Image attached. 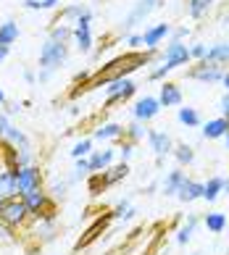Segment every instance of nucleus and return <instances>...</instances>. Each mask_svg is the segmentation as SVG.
Segmentation results:
<instances>
[{
  "label": "nucleus",
  "instance_id": "nucleus-1",
  "mask_svg": "<svg viewBox=\"0 0 229 255\" xmlns=\"http://www.w3.org/2000/svg\"><path fill=\"white\" fill-rule=\"evenodd\" d=\"M153 58H156V53H127V55H121V58L111 61L108 66H103V69L92 71V79H90V84H87L84 90L100 87V84H108V82H113V79H124L127 74L137 71L140 66L150 63Z\"/></svg>",
  "mask_w": 229,
  "mask_h": 255
},
{
  "label": "nucleus",
  "instance_id": "nucleus-2",
  "mask_svg": "<svg viewBox=\"0 0 229 255\" xmlns=\"http://www.w3.org/2000/svg\"><path fill=\"white\" fill-rule=\"evenodd\" d=\"M66 58H69V45H66V42H55V40H45L42 48H40V58H37V66H40L37 79H40V84L50 82L53 74L66 63Z\"/></svg>",
  "mask_w": 229,
  "mask_h": 255
},
{
  "label": "nucleus",
  "instance_id": "nucleus-3",
  "mask_svg": "<svg viewBox=\"0 0 229 255\" xmlns=\"http://www.w3.org/2000/svg\"><path fill=\"white\" fill-rule=\"evenodd\" d=\"M0 221L8 224L11 229H24V226L32 221V213H29V208H26L24 197L3 200V205H0Z\"/></svg>",
  "mask_w": 229,
  "mask_h": 255
},
{
  "label": "nucleus",
  "instance_id": "nucleus-4",
  "mask_svg": "<svg viewBox=\"0 0 229 255\" xmlns=\"http://www.w3.org/2000/svg\"><path fill=\"white\" fill-rule=\"evenodd\" d=\"M16 190H18V197L29 195V192H37V190H45V174L40 166H24L18 168L16 174Z\"/></svg>",
  "mask_w": 229,
  "mask_h": 255
},
{
  "label": "nucleus",
  "instance_id": "nucleus-5",
  "mask_svg": "<svg viewBox=\"0 0 229 255\" xmlns=\"http://www.w3.org/2000/svg\"><path fill=\"white\" fill-rule=\"evenodd\" d=\"M74 42H76V50H79L82 55H90L92 53V11L90 8H84L79 21L74 24Z\"/></svg>",
  "mask_w": 229,
  "mask_h": 255
},
{
  "label": "nucleus",
  "instance_id": "nucleus-6",
  "mask_svg": "<svg viewBox=\"0 0 229 255\" xmlns=\"http://www.w3.org/2000/svg\"><path fill=\"white\" fill-rule=\"evenodd\" d=\"M224 71H227V66H219V63H211V61H198L193 69L187 71V77L200 82V84H216V82L224 79Z\"/></svg>",
  "mask_w": 229,
  "mask_h": 255
},
{
  "label": "nucleus",
  "instance_id": "nucleus-7",
  "mask_svg": "<svg viewBox=\"0 0 229 255\" xmlns=\"http://www.w3.org/2000/svg\"><path fill=\"white\" fill-rule=\"evenodd\" d=\"M137 92V84L132 82V79H113L106 84V106H116V103H124V100H129L132 95Z\"/></svg>",
  "mask_w": 229,
  "mask_h": 255
},
{
  "label": "nucleus",
  "instance_id": "nucleus-8",
  "mask_svg": "<svg viewBox=\"0 0 229 255\" xmlns=\"http://www.w3.org/2000/svg\"><path fill=\"white\" fill-rule=\"evenodd\" d=\"M164 66L169 71H174V69H179V66H187L190 61H193V55H190V48L185 42H177V40H171L169 45H166V50H164Z\"/></svg>",
  "mask_w": 229,
  "mask_h": 255
},
{
  "label": "nucleus",
  "instance_id": "nucleus-9",
  "mask_svg": "<svg viewBox=\"0 0 229 255\" xmlns=\"http://www.w3.org/2000/svg\"><path fill=\"white\" fill-rule=\"evenodd\" d=\"M148 142H150V150L156 153V160L158 166L164 163V158L174 153V142H171V137L166 131H158V129H148Z\"/></svg>",
  "mask_w": 229,
  "mask_h": 255
},
{
  "label": "nucleus",
  "instance_id": "nucleus-10",
  "mask_svg": "<svg viewBox=\"0 0 229 255\" xmlns=\"http://www.w3.org/2000/svg\"><path fill=\"white\" fill-rule=\"evenodd\" d=\"M161 5V0H137V3H135V8H132V13L127 16V18H124V32H132V29H135V26L142 21V18H148L153 11H156V8Z\"/></svg>",
  "mask_w": 229,
  "mask_h": 255
},
{
  "label": "nucleus",
  "instance_id": "nucleus-11",
  "mask_svg": "<svg viewBox=\"0 0 229 255\" xmlns=\"http://www.w3.org/2000/svg\"><path fill=\"white\" fill-rule=\"evenodd\" d=\"M158 113H161V100L153 98V95L140 98V100L135 103V108H132V116H135V121H142V124L153 121Z\"/></svg>",
  "mask_w": 229,
  "mask_h": 255
},
{
  "label": "nucleus",
  "instance_id": "nucleus-12",
  "mask_svg": "<svg viewBox=\"0 0 229 255\" xmlns=\"http://www.w3.org/2000/svg\"><path fill=\"white\" fill-rule=\"evenodd\" d=\"M166 37H171V24H153L150 29L142 32V45H145V50L148 53H156L158 50V45L166 40Z\"/></svg>",
  "mask_w": 229,
  "mask_h": 255
},
{
  "label": "nucleus",
  "instance_id": "nucleus-13",
  "mask_svg": "<svg viewBox=\"0 0 229 255\" xmlns=\"http://www.w3.org/2000/svg\"><path fill=\"white\" fill-rule=\"evenodd\" d=\"M158 100H161V108H179L182 106V87L174 82H164L161 84V92H158Z\"/></svg>",
  "mask_w": 229,
  "mask_h": 255
},
{
  "label": "nucleus",
  "instance_id": "nucleus-14",
  "mask_svg": "<svg viewBox=\"0 0 229 255\" xmlns=\"http://www.w3.org/2000/svg\"><path fill=\"white\" fill-rule=\"evenodd\" d=\"M116 150L113 147H106V150H92V153L87 155L90 160V171L92 174H100V171H106V168L113 166V160H116Z\"/></svg>",
  "mask_w": 229,
  "mask_h": 255
},
{
  "label": "nucleus",
  "instance_id": "nucleus-15",
  "mask_svg": "<svg viewBox=\"0 0 229 255\" xmlns=\"http://www.w3.org/2000/svg\"><path fill=\"white\" fill-rule=\"evenodd\" d=\"M124 131H127V127L116 124V121H108V124H100L98 129L92 131V139H98V142H113V139H124Z\"/></svg>",
  "mask_w": 229,
  "mask_h": 255
},
{
  "label": "nucleus",
  "instance_id": "nucleus-16",
  "mask_svg": "<svg viewBox=\"0 0 229 255\" xmlns=\"http://www.w3.org/2000/svg\"><path fill=\"white\" fill-rule=\"evenodd\" d=\"M177 197H179L182 203H195V200H203V182H198V179H190V176H185V182H182V187H179Z\"/></svg>",
  "mask_w": 229,
  "mask_h": 255
},
{
  "label": "nucleus",
  "instance_id": "nucleus-17",
  "mask_svg": "<svg viewBox=\"0 0 229 255\" xmlns=\"http://www.w3.org/2000/svg\"><path fill=\"white\" fill-rule=\"evenodd\" d=\"M185 176H187V174L177 166L174 171H169V174H166V179L161 182V192H164L166 197H177L179 187H182V182H185Z\"/></svg>",
  "mask_w": 229,
  "mask_h": 255
},
{
  "label": "nucleus",
  "instance_id": "nucleus-18",
  "mask_svg": "<svg viewBox=\"0 0 229 255\" xmlns=\"http://www.w3.org/2000/svg\"><path fill=\"white\" fill-rule=\"evenodd\" d=\"M16 174L13 168H3L0 171V197L3 200H11V197H18V190H16Z\"/></svg>",
  "mask_w": 229,
  "mask_h": 255
},
{
  "label": "nucleus",
  "instance_id": "nucleus-19",
  "mask_svg": "<svg viewBox=\"0 0 229 255\" xmlns=\"http://www.w3.org/2000/svg\"><path fill=\"white\" fill-rule=\"evenodd\" d=\"M227 129H229V121L224 116L211 119V121H206V124H203V137L206 139H224Z\"/></svg>",
  "mask_w": 229,
  "mask_h": 255
},
{
  "label": "nucleus",
  "instance_id": "nucleus-20",
  "mask_svg": "<svg viewBox=\"0 0 229 255\" xmlns=\"http://www.w3.org/2000/svg\"><path fill=\"white\" fill-rule=\"evenodd\" d=\"M203 226L211 234H222L224 229H227V213H222V211H208V213H203Z\"/></svg>",
  "mask_w": 229,
  "mask_h": 255
},
{
  "label": "nucleus",
  "instance_id": "nucleus-21",
  "mask_svg": "<svg viewBox=\"0 0 229 255\" xmlns=\"http://www.w3.org/2000/svg\"><path fill=\"white\" fill-rule=\"evenodd\" d=\"M224 184H227L224 176H211L208 182H203V200L206 203H216L219 195L224 192Z\"/></svg>",
  "mask_w": 229,
  "mask_h": 255
},
{
  "label": "nucleus",
  "instance_id": "nucleus-22",
  "mask_svg": "<svg viewBox=\"0 0 229 255\" xmlns=\"http://www.w3.org/2000/svg\"><path fill=\"white\" fill-rule=\"evenodd\" d=\"M18 34H21V29H18V24L13 21V18H5V21H0V45L11 48V45L18 40Z\"/></svg>",
  "mask_w": 229,
  "mask_h": 255
},
{
  "label": "nucleus",
  "instance_id": "nucleus-23",
  "mask_svg": "<svg viewBox=\"0 0 229 255\" xmlns=\"http://www.w3.org/2000/svg\"><path fill=\"white\" fill-rule=\"evenodd\" d=\"M177 121H179L182 127H187V129H195V127L203 124V121H200L198 108H193V106H179V108H177Z\"/></svg>",
  "mask_w": 229,
  "mask_h": 255
},
{
  "label": "nucleus",
  "instance_id": "nucleus-24",
  "mask_svg": "<svg viewBox=\"0 0 229 255\" xmlns=\"http://www.w3.org/2000/svg\"><path fill=\"white\" fill-rule=\"evenodd\" d=\"M100 174H103L106 187H113V184H119L121 179L129 176V163H113L111 168H106V171H100Z\"/></svg>",
  "mask_w": 229,
  "mask_h": 255
},
{
  "label": "nucleus",
  "instance_id": "nucleus-25",
  "mask_svg": "<svg viewBox=\"0 0 229 255\" xmlns=\"http://www.w3.org/2000/svg\"><path fill=\"white\" fill-rule=\"evenodd\" d=\"M203 61H211V63H219V66H229V42H216V45H211Z\"/></svg>",
  "mask_w": 229,
  "mask_h": 255
},
{
  "label": "nucleus",
  "instance_id": "nucleus-26",
  "mask_svg": "<svg viewBox=\"0 0 229 255\" xmlns=\"http://www.w3.org/2000/svg\"><path fill=\"white\" fill-rule=\"evenodd\" d=\"M82 11H84V5L79 3V5H66L63 11L55 16V21L53 24H61V26H74L76 21H79V16H82Z\"/></svg>",
  "mask_w": 229,
  "mask_h": 255
},
{
  "label": "nucleus",
  "instance_id": "nucleus-27",
  "mask_svg": "<svg viewBox=\"0 0 229 255\" xmlns=\"http://www.w3.org/2000/svg\"><path fill=\"white\" fill-rule=\"evenodd\" d=\"M198 224H200V216L190 213V216H187V221H185V226L177 232V242H179V245H187L190 240L195 237V229H198Z\"/></svg>",
  "mask_w": 229,
  "mask_h": 255
},
{
  "label": "nucleus",
  "instance_id": "nucleus-28",
  "mask_svg": "<svg viewBox=\"0 0 229 255\" xmlns=\"http://www.w3.org/2000/svg\"><path fill=\"white\" fill-rule=\"evenodd\" d=\"M177 158V163H179V168H185V166H190L195 160V147L193 145H174V153H171Z\"/></svg>",
  "mask_w": 229,
  "mask_h": 255
},
{
  "label": "nucleus",
  "instance_id": "nucleus-29",
  "mask_svg": "<svg viewBox=\"0 0 229 255\" xmlns=\"http://www.w3.org/2000/svg\"><path fill=\"white\" fill-rule=\"evenodd\" d=\"M148 137V129H145V124H142V121H132V124L127 127V131H124V139H127V142H142V139Z\"/></svg>",
  "mask_w": 229,
  "mask_h": 255
},
{
  "label": "nucleus",
  "instance_id": "nucleus-30",
  "mask_svg": "<svg viewBox=\"0 0 229 255\" xmlns=\"http://www.w3.org/2000/svg\"><path fill=\"white\" fill-rule=\"evenodd\" d=\"M214 0H187V13L190 18H203L208 11H211Z\"/></svg>",
  "mask_w": 229,
  "mask_h": 255
},
{
  "label": "nucleus",
  "instance_id": "nucleus-31",
  "mask_svg": "<svg viewBox=\"0 0 229 255\" xmlns=\"http://www.w3.org/2000/svg\"><path fill=\"white\" fill-rule=\"evenodd\" d=\"M47 40H55V42H69V40H74V26L53 24L50 32H47Z\"/></svg>",
  "mask_w": 229,
  "mask_h": 255
},
{
  "label": "nucleus",
  "instance_id": "nucleus-32",
  "mask_svg": "<svg viewBox=\"0 0 229 255\" xmlns=\"http://www.w3.org/2000/svg\"><path fill=\"white\" fill-rule=\"evenodd\" d=\"M135 213H137V211L129 205V200H121V203L111 211V216H113L116 221H129V219H135Z\"/></svg>",
  "mask_w": 229,
  "mask_h": 255
},
{
  "label": "nucleus",
  "instance_id": "nucleus-33",
  "mask_svg": "<svg viewBox=\"0 0 229 255\" xmlns=\"http://www.w3.org/2000/svg\"><path fill=\"white\" fill-rule=\"evenodd\" d=\"M90 153H92V137H82L79 142H76V145L71 147V158H74V160L87 158Z\"/></svg>",
  "mask_w": 229,
  "mask_h": 255
},
{
  "label": "nucleus",
  "instance_id": "nucleus-34",
  "mask_svg": "<svg viewBox=\"0 0 229 255\" xmlns=\"http://www.w3.org/2000/svg\"><path fill=\"white\" fill-rule=\"evenodd\" d=\"M92 171H90V160L87 158H79L74 163V176H71V182H79V179H84V176H90Z\"/></svg>",
  "mask_w": 229,
  "mask_h": 255
},
{
  "label": "nucleus",
  "instance_id": "nucleus-35",
  "mask_svg": "<svg viewBox=\"0 0 229 255\" xmlns=\"http://www.w3.org/2000/svg\"><path fill=\"white\" fill-rule=\"evenodd\" d=\"M66 192H69V182H53L50 190H47V195H50L53 200H63Z\"/></svg>",
  "mask_w": 229,
  "mask_h": 255
},
{
  "label": "nucleus",
  "instance_id": "nucleus-36",
  "mask_svg": "<svg viewBox=\"0 0 229 255\" xmlns=\"http://www.w3.org/2000/svg\"><path fill=\"white\" fill-rule=\"evenodd\" d=\"M116 153H119V158H121V163H127V160L132 158V153H135V142H127V139H124Z\"/></svg>",
  "mask_w": 229,
  "mask_h": 255
},
{
  "label": "nucleus",
  "instance_id": "nucleus-37",
  "mask_svg": "<svg viewBox=\"0 0 229 255\" xmlns=\"http://www.w3.org/2000/svg\"><path fill=\"white\" fill-rule=\"evenodd\" d=\"M11 116H8V113L5 111H0V142H3V139H5V134H8V131H11Z\"/></svg>",
  "mask_w": 229,
  "mask_h": 255
},
{
  "label": "nucleus",
  "instance_id": "nucleus-38",
  "mask_svg": "<svg viewBox=\"0 0 229 255\" xmlns=\"http://www.w3.org/2000/svg\"><path fill=\"white\" fill-rule=\"evenodd\" d=\"M13 240H16V229H11L8 224L0 221V245H3V242H13Z\"/></svg>",
  "mask_w": 229,
  "mask_h": 255
},
{
  "label": "nucleus",
  "instance_id": "nucleus-39",
  "mask_svg": "<svg viewBox=\"0 0 229 255\" xmlns=\"http://www.w3.org/2000/svg\"><path fill=\"white\" fill-rule=\"evenodd\" d=\"M206 53H208V48H206L203 42L190 45V55H193V61H203V58H206Z\"/></svg>",
  "mask_w": 229,
  "mask_h": 255
},
{
  "label": "nucleus",
  "instance_id": "nucleus-40",
  "mask_svg": "<svg viewBox=\"0 0 229 255\" xmlns=\"http://www.w3.org/2000/svg\"><path fill=\"white\" fill-rule=\"evenodd\" d=\"M124 45H127L129 50H135L142 45V34H127V40H124Z\"/></svg>",
  "mask_w": 229,
  "mask_h": 255
},
{
  "label": "nucleus",
  "instance_id": "nucleus-41",
  "mask_svg": "<svg viewBox=\"0 0 229 255\" xmlns=\"http://www.w3.org/2000/svg\"><path fill=\"white\" fill-rule=\"evenodd\" d=\"M187 34H190V26H177V29H171V40L182 42V40H185Z\"/></svg>",
  "mask_w": 229,
  "mask_h": 255
},
{
  "label": "nucleus",
  "instance_id": "nucleus-42",
  "mask_svg": "<svg viewBox=\"0 0 229 255\" xmlns=\"http://www.w3.org/2000/svg\"><path fill=\"white\" fill-rule=\"evenodd\" d=\"M219 108H222V116L229 121V92H224L222 100H219Z\"/></svg>",
  "mask_w": 229,
  "mask_h": 255
},
{
  "label": "nucleus",
  "instance_id": "nucleus-43",
  "mask_svg": "<svg viewBox=\"0 0 229 255\" xmlns=\"http://www.w3.org/2000/svg\"><path fill=\"white\" fill-rule=\"evenodd\" d=\"M58 5H61V0H42V11H53Z\"/></svg>",
  "mask_w": 229,
  "mask_h": 255
},
{
  "label": "nucleus",
  "instance_id": "nucleus-44",
  "mask_svg": "<svg viewBox=\"0 0 229 255\" xmlns=\"http://www.w3.org/2000/svg\"><path fill=\"white\" fill-rule=\"evenodd\" d=\"M5 113H8V116L18 113V103H5Z\"/></svg>",
  "mask_w": 229,
  "mask_h": 255
},
{
  "label": "nucleus",
  "instance_id": "nucleus-45",
  "mask_svg": "<svg viewBox=\"0 0 229 255\" xmlns=\"http://www.w3.org/2000/svg\"><path fill=\"white\" fill-rule=\"evenodd\" d=\"M24 79L29 82V84H34V82H37V74H34L32 69H26V71H24Z\"/></svg>",
  "mask_w": 229,
  "mask_h": 255
},
{
  "label": "nucleus",
  "instance_id": "nucleus-46",
  "mask_svg": "<svg viewBox=\"0 0 229 255\" xmlns=\"http://www.w3.org/2000/svg\"><path fill=\"white\" fill-rule=\"evenodd\" d=\"M8 53H11V48H5V45H0V63H3L8 58Z\"/></svg>",
  "mask_w": 229,
  "mask_h": 255
},
{
  "label": "nucleus",
  "instance_id": "nucleus-47",
  "mask_svg": "<svg viewBox=\"0 0 229 255\" xmlns=\"http://www.w3.org/2000/svg\"><path fill=\"white\" fill-rule=\"evenodd\" d=\"M222 84H224V90L229 92V66H227V71H224V79H222Z\"/></svg>",
  "mask_w": 229,
  "mask_h": 255
},
{
  "label": "nucleus",
  "instance_id": "nucleus-48",
  "mask_svg": "<svg viewBox=\"0 0 229 255\" xmlns=\"http://www.w3.org/2000/svg\"><path fill=\"white\" fill-rule=\"evenodd\" d=\"M5 168V153H3V145H0V171Z\"/></svg>",
  "mask_w": 229,
  "mask_h": 255
},
{
  "label": "nucleus",
  "instance_id": "nucleus-49",
  "mask_svg": "<svg viewBox=\"0 0 229 255\" xmlns=\"http://www.w3.org/2000/svg\"><path fill=\"white\" fill-rule=\"evenodd\" d=\"M5 103H8V98H5V92H3V87H0V108H5Z\"/></svg>",
  "mask_w": 229,
  "mask_h": 255
},
{
  "label": "nucleus",
  "instance_id": "nucleus-50",
  "mask_svg": "<svg viewBox=\"0 0 229 255\" xmlns=\"http://www.w3.org/2000/svg\"><path fill=\"white\" fill-rule=\"evenodd\" d=\"M224 145H227V150H229V129H227V134H224Z\"/></svg>",
  "mask_w": 229,
  "mask_h": 255
},
{
  "label": "nucleus",
  "instance_id": "nucleus-51",
  "mask_svg": "<svg viewBox=\"0 0 229 255\" xmlns=\"http://www.w3.org/2000/svg\"><path fill=\"white\" fill-rule=\"evenodd\" d=\"M224 192L229 195V179H227V184H224Z\"/></svg>",
  "mask_w": 229,
  "mask_h": 255
},
{
  "label": "nucleus",
  "instance_id": "nucleus-52",
  "mask_svg": "<svg viewBox=\"0 0 229 255\" xmlns=\"http://www.w3.org/2000/svg\"><path fill=\"white\" fill-rule=\"evenodd\" d=\"M227 29H229V18H227Z\"/></svg>",
  "mask_w": 229,
  "mask_h": 255
},
{
  "label": "nucleus",
  "instance_id": "nucleus-53",
  "mask_svg": "<svg viewBox=\"0 0 229 255\" xmlns=\"http://www.w3.org/2000/svg\"><path fill=\"white\" fill-rule=\"evenodd\" d=\"M158 255H166V253H158Z\"/></svg>",
  "mask_w": 229,
  "mask_h": 255
},
{
  "label": "nucleus",
  "instance_id": "nucleus-54",
  "mask_svg": "<svg viewBox=\"0 0 229 255\" xmlns=\"http://www.w3.org/2000/svg\"><path fill=\"white\" fill-rule=\"evenodd\" d=\"M193 255H200V253H193Z\"/></svg>",
  "mask_w": 229,
  "mask_h": 255
}]
</instances>
